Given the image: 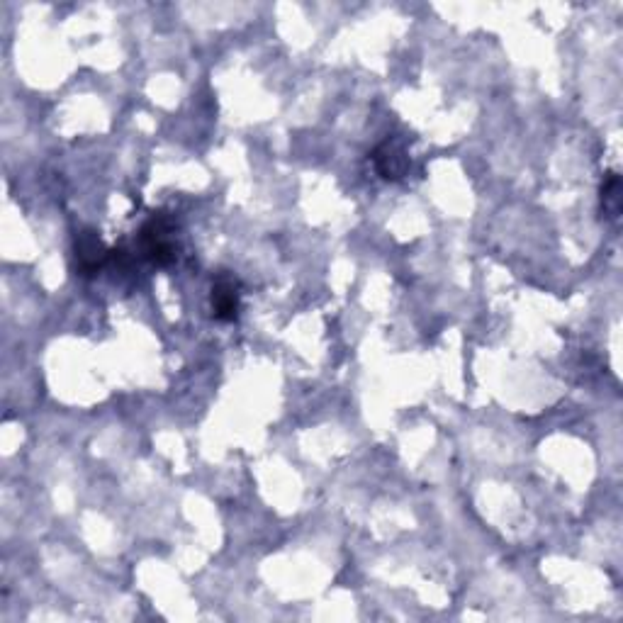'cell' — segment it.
<instances>
[{
	"mask_svg": "<svg viewBox=\"0 0 623 623\" xmlns=\"http://www.w3.org/2000/svg\"><path fill=\"white\" fill-rule=\"evenodd\" d=\"M173 232H176V222L168 217L166 212H156L144 222L142 232H139V251L147 261L154 266H171L176 261V241H173Z\"/></svg>",
	"mask_w": 623,
	"mask_h": 623,
	"instance_id": "1",
	"label": "cell"
},
{
	"mask_svg": "<svg viewBox=\"0 0 623 623\" xmlns=\"http://www.w3.org/2000/svg\"><path fill=\"white\" fill-rule=\"evenodd\" d=\"M74 251L78 271H81V275H86V278L103 271L112 258V251L103 244V239H100L98 234L91 232V229H83L81 234H76Z\"/></svg>",
	"mask_w": 623,
	"mask_h": 623,
	"instance_id": "2",
	"label": "cell"
},
{
	"mask_svg": "<svg viewBox=\"0 0 623 623\" xmlns=\"http://www.w3.org/2000/svg\"><path fill=\"white\" fill-rule=\"evenodd\" d=\"M373 166L385 181H402L409 171L407 144L400 137H387L378 149L373 151Z\"/></svg>",
	"mask_w": 623,
	"mask_h": 623,
	"instance_id": "3",
	"label": "cell"
},
{
	"mask_svg": "<svg viewBox=\"0 0 623 623\" xmlns=\"http://www.w3.org/2000/svg\"><path fill=\"white\" fill-rule=\"evenodd\" d=\"M212 314H215L220 322H234L239 317L241 307V290L237 278H232L229 273L217 275L215 285H212Z\"/></svg>",
	"mask_w": 623,
	"mask_h": 623,
	"instance_id": "4",
	"label": "cell"
},
{
	"mask_svg": "<svg viewBox=\"0 0 623 623\" xmlns=\"http://www.w3.org/2000/svg\"><path fill=\"white\" fill-rule=\"evenodd\" d=\"M602 210L609 220H619L621 215V178L609 173L602 185Z\"/></svg>",
	"mask_w": 623,
	"mask_h": 623,
	"instance_id": "5",
	"label": "cell"
}]
</instances>
